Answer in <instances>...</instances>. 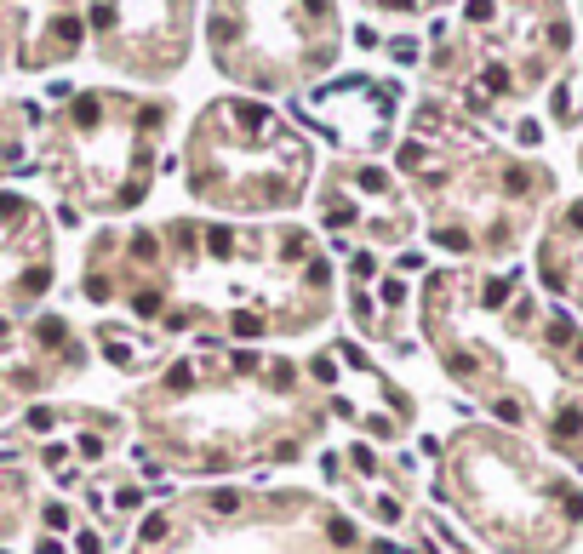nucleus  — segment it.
<instances>
[{"label":"nucleus","mask_w":583,"mask_h":554,"mask_svg":"<svg viewBox=\"0 0 583 554\" xmlns=\"http://www.w3.org/2000/svg\"><path fill=\"white\" fill-rule=\"evenodd\" d=\"M86 331H92L98 366L114 371V377H126V383L160 371V360L178 349V343H166V337H155V331H143V326H132V320H114V315H92Z\"/></svg>","instance_id":"19"},{"label":"nucleus","mask_w":583,"mask_h":554,"mask_svg":"<svg viewBox=\"0 0 583 554\" xmlns=\"http://www.w3.org/2000/svg\"><path fill=\"white\" fill-rule=\"evenodd\" d=\"M200 46L229 92L275 103L338 74L349 23L343 0H200Z\"/></svg>","instance_id":"8"},{"label":"nucleus","mask_w":583,"mask_h":554,"mask_svg":"<svg viewBox=\"0 0 583 554\" xmlns=\"http://www.w3.org/2000/svg\"><path fill=\"white\" fill-rule=\"evenodd\" d=\"M429 492L497 554H555L583 526V486L497 423H452L435 440Z\"/></svg>","instance_id":"6"},{"label":"nucleus","mask_w":583,"mask_h":554,"mask_svg":"<svg viewBox=\"0 0 583 554\" xmlns=\"http://www.w3.org/2000/svg\"><path fill=\"white\" fill-rule=\"evenodd\" d=\"M74 303L166 343H320L343 315V269L303 218H166L92 223L69 275Z\"/></svg>","instance_id":"1"},{"label":"nucleus","mask_w":583,"mask_h":554,"mask_svg":"<svg viewBox=\"0 0 583 554\" xmlns=\"http://www.w3.org/2000/svg\"><path fill=\"white\" fill-rule=\"evenodd\" d=\"M400 114H406V86L395 74H366V69L320 80L298 98V120H309L349 160H384L400 138Z\"/></svg>","instance_id":"14"},{"label":"nucleus","mask_w":583,"mask_h":554,"mask_svg":"<svg viewBox=\"0 0 583 554\" xmlns=\"http://www.w3.org/2000/svg\"><path fill=\"white\" fill-rule=\"evenodd\" d=\"M120 554H400L315 480H183L155 492Z\"/></svg>","instance_id":"5"},{"label":"nucleus","mask_w":583,"mask_h":554,"mask_svg":"<svg viewBox=\"0 0 583 554\" xmlns=\"http://www.w3.org/2000/svg\"><path fill=\"white\" fill-rule=\"evenodd\" d=\"M429 269L424 246H406L395 258H384V269L372 280H343V320L349 337L384 360H406L418 349V275Z\"/></svg>","instance_id":"16"},{"label":"nucleus","mask_w":583,"mask_h":554,"mask_svg":"<svg viewBox=\"0 0 583 554\" xmlns=\"http://www.w3.org/2000/svg\"><path fill=\"white\" fill-rule=\"evenodd\" d=\"M74 503H80V515L103 532V543L114 548V543L132 537V526H138L143 508L155 503V492H149V480L138 475V463H132V468H126V463H103V468H92V475L80 480Z\"/></svg>","instance_id":"18"},{"label":"nucleus","mask_w":583,"mask_h":554,"mask_svg":"<svg viewBox=\"0 0 583 554\" xmlns=\"http://www.w3.org/2000/svg\"><path fill=\"white\" fill-rule=\"evenodd\" d=\"M40 109L34 98H0V183L34 178V138H40Z\"/></svg>","instance_id":"21"},{"label":"nucleus","mask_w":583,"mask_h":554,"mask_svg":"<svg viewBox=\"0 0 583 554\" xmlns=\"http://www.w3.org/2000/svg\"><path fill=\"white\" fill-rule=\"evenodd\" d=\"M172 172L183 183L189 211L263 223L298 218L309 206V189L320 178V149L269 98L218 92L189 114Z\"/></svg>","instance_id":"7"},{"label":"nucleus","mask_w":583,"mask_h":554,"mask_svg":"<svg viewBox=\"0 0 583 554\" xmlns=\"http://www.w3.org/2000/svg\"><path fill=\"white\" fill-rule=\"evenodd\" d=\"M92 371V331L69 309L46 303L34 315H0V429L40 400H63Z\"/></svg>","instance_id":"12"},{"label":"nucleus","mask_w":583,"mask_h":554,"mask_svg":"<svg viewBox=\"0 0 583 554\" xmlns=\"http://www.w3.org/2000/svg\"><path fill=\"white\" fill-rule=\"evenodd\" d=\"M86 58L80 0H0V80H40Z\"/></svg>","instance_id":"17"},{"label":"nucleus","mask_w":583,"mask_h":554,"mask_svg":"<svg viewBox=\"0 0 583 554\" xmlns=\"http://www.w3.org/2000/svg\"><path fill=\"white\" fill-rule=\"evenodd\" d=\"M114 406L132 423V463L143 457L178 486L303 468L332 440L303 355L258 343H178Z\"/></svg>","instance_id":"2"},{"label":"nucleus","mask_w":583,"mask_h":554,"mask_svg":"<svg viewBox=\"0 0 583 554\" xmlns=\"http://www.w3.org/2000/svg\"><path fill=\"white\" fill-rule=\"evenodd\" d=\"M309 223L326 251H406L418 240V206L389 160H349L332 154L309 189Z\"/></svg>","instance_id":"10"},{"label":"nucleus","mask_w":583,"mask_h":554,"mask_svg":"<svg viewBox=\"0 0 583 554\" xmlns=\"http://www.w3.org/2000/svg\"><path fill=\"white\" fill-rule=\"evenodd\" d=\"M355 6L366 18H384V23H418V18L440 12V6H452V0H355Z\"/></svg>","instance_id":"22"},{"label":"nucleus","mask_w":583,"mask_h":554,"mask_svg":"<svg viewBox=\"0 0 583 554\" xmlns=\"http://www.w3.org/2000/svg\"><path fill=\"white\" fill-rule=\"evenodd\" d=\"M315 389L326 395L332 411V429H349L372 446H406L418 435V395L389 371V360H378L360 337L338 331V337H320V343L303 355Z\"/></svg>","instance_id":"11"},{"label":"nucleus","mask_w":583,"mask_h":554,"mask_svg":"<svg viewBox=\"0 0 583 554\" xmlns=\"http://www.w3.org/2000/svg\"><path fill=\"white\" fill-rule=\"evenodd\" d=\"M0 554H12V548H0Z\"/></svg>","instance_id":"23"},{"label":"nucleus","mask_w":583,"mask_h":554,"mask_svg":"<svg viewBox=\"0 0 583 554\" xmlns=\"http://www.w3.org/2000/svg\"><path fill=\"white\" fill-rule=\"evenodd\" d=\"M40 497H46V480H40L34 463H18L0 451V548H12L34 532Z\"/></svg>","instance_id":"20"},{"label":"nucleus","mask_w":583,"mask_h":554,"mask_svg":"<svg viewBox=\"0 0 583 554\" xmlns=\"http://www.w3.org/2000/svg\"><path fill=\"white\" fill-rule=\"evenodd\" d=\"M63 280V229L52 200L0 183V315H34Z\"/></svg>","instance_id":"15"},{"label":"nucleus","mask_w":583,"mask_h":554,"mask_svg":"<svg viewBox=\"0 0 583 554\" xmlns=\"http://www.w3.org/2000/svg\"><path fill=\"white\" fill-rule=\"evenodd\" d=\"M418 206V240L446 263H497L520 251L549 172L492 149L446 98H418L389 149Z\"/></svg>","instance_id":"3"},{"label":"nucleus","mask_w":583,"mask_h":554,"mask_svg":"<svg viewBox=\"0 0 583 554\" xmlns=\"http://www.w3.org/2000/svg\"><path fill=\"white\" fill-rule=\"evenodd\" d=\"M178 98L143 86H74L40 120L34 178L52 194L58 229L126 223L155 200Z\"/></svg>","instance_id":"4"},{"label":"nucleus","mask_w":583,"mask_h":554,"mask_svg":"<svg viewBox=\"0 0 583 554\" xmlns=\"http://www.w3.org/2000/svg\"><path fill=\"white\" fill-rule=\"evenodd\" d=\"M86 58L143 92H166L189 74L200 46V0H80Z\"/></svg>","instance_id":"9"},{"label":"nucleus","mask_w":583,"mask_h":554,"mask_svg":"<svg viewBox=\"0 0 583 554\" xmlns=\"http://www.w3.org/2000/svg\"><path fill=\"white\" fill-rule=\"evenodd\" d=\"M309 463H315V486L332 492L372 532H384V537L406 532L412 508H418V463L412 457L372 446L360 435H343V440H326Z\"/></svg>","instance_id":"13"}]
</instances>
